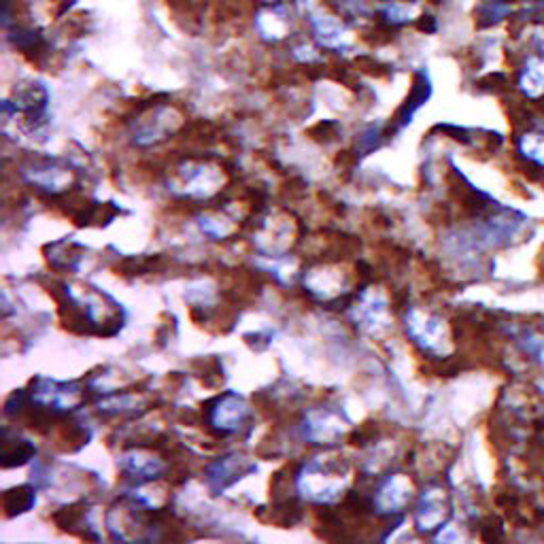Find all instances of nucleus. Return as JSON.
<instances>
[{
	"instance_id": "nucleus-1",
	"label": "nucleus",
	"mask_w": 544,
	"mask_h": 544,
	"mask_svg": "<svg viewBox=\"0 0 544 544\" xmlns=\"http://www.w3.org/2000/svg\"><path fill=\"white\" fill-rule=\"evenodd\" d=\"M347 466H340V462H315L304 464V468L296 476L298 491L306 500L315 504H332L340 498V491L345 489Z\"/></svg>"
},
{
	"instance_id": "nucleus-2",
	"label": "nucleus",
	"mask_w": 544,
	"mask_h": 544,
	"mask_svg": "<svg viewBox=\"0 0 544 544\" xmlns=\"http://www.w3.org/2000/svg\"><path fill=\"white\" fill-rule=\"evenodd\" d=\"M510 56H513V88L519 100L540 107L544 102V58L523 47H515Z\"/></svg>"
},
{
	"instance_id": "nucleus-3",
	"label": "nucleus",
	"mask_w": 544,
	"mask_h": 544,
	"mask_svg": "<svg viewBox=\"0 0 544 544\" xmlns=\"http://www.w3.org/2000/svg\"><path fill=\"white\" fill-rule=\"evenodd\" d=\"M249 413L251 408L241 396L224 394L213 400L209 406V425L219 436H228L243 428Z\"/></svg>"
},
{
	"instance_id": "nucleus-4",
	"label": "nucleus",
	"mask_w": 544,
	"mask_h": 544,
	"mask_svg": "<svg viewBox=\"0 0 544 544\" xmlns=\"http://www.w3.org/2000/svg\"><path fill=\"white\" fill-rule=\"evenodd\" d=\"M255 464L249 462V457L243 453H230L226 457L217 459V462L209 468V485L213 491H224L238 479H243L245 474L253 472Z\"/></svg>"
},
{
	"instance_id": "nucleus-5",
	"label": "nucleus",
	"mask_w": 544,
	"mask_h": 544,
	"mask_svg": "<svg viewBox=\"0 0 544 544\" xmlns=\"http://www.w3.org/2000/svg\"><path fill=\"white\" fill-rule=\"evenodd\" d=\"M519 0H481L476 7V26L481 30H493L500 26L513 28L517 20Z\"/></svg>"
},
{
	"instance_id": "nucleus-6",
	"label": "nucleus",
	"mask_w": 544,
	"mask_h": 544,
	"mask_svg": "<svg viewBox=\"0 0 544 544\" xmlns=\"http://www.w3.org/2000/svg\"><path fill=\"white\" fill-rule=\"evenodd\" d=\"M119 464H122V470L128 474V479H134L136 483L160 479L166 470L162 457L153 455V451H147L143 447L126 453Z\"/></svg>"
},
{
	"instance_id": "nucleus-7",
	"label": "nucleus",
	"mask_w": 544,
	"mask_h": 544,
	"mask_svg": "<svg viewBox=\"0 0 544 544\" xmlns=\"http://www.w3.org/2000/svg\"><path fill=\"white\" fill-rule=\"evenodd\" d=\"M413 498V485L402 474L391 476V479L379 489L377 498L374 500V506L379 508V513L383 515H396L402 513V508L411 502Z\"/></svg>"
},
{
	"instance_id": "nucleus-8",
	"label": "nucleus",
	"mask_w": 544,
	"mask_h": 544,
	"mask_svg": "<svg viewBox=\"0 0 544 544\" xmlns=\"http://www.w3.org/2000/svg\"><path fill=\"white\" fill-rule=\"evenodd\" d=\"M345 425L340 421L338 415L330 413V411H319V413H311L306 417V425L304 432L309 436V440H313L315 445H334L336 440H340L345 436Z\"/></svg>"
},
{
	"instance_id": "nucleus-9",
	"label": "nucleus",
	"mask_w": 544,
	"mask_h": 544,
	"mask_svg": "<svg viewBox=\"0 0 544 544\" xmlns=\"http://www.w3.org/2000/svg\"><path fill=\"white\" fill-rule=\"evenodd\" d=\"M447 519V502L440 489H430L421 496L419 513H417V527L419 532H432Z\"/></svg>"
},
{
	"instance_id": "nucleus-10",
	"label": "nucleus",
	"mask_w": 544,
	"mask_h": 544,
	"mask_svg": "<svg viewBox=\"0 0 544 544\" xmlns=\"http://www.w3.org/2000/svg\"><path fill=\"white\" fill-rule=\"evenodd\" d=\"M34 453H37V449L32 447L30 440L20 438V436L11 438L9 430H5V434H3V455H0V459H3V468L24 466L34 457Z\"/></svg>"
},
{
	"instance_id": "nucleus-11",
	"label": "nucleus",
	"mask_w": 544,
	"mask_h": 544,
	"mask_svg": "<svg viewBox=\"0 0 544 544\" xmlns=\"http://www.w3.org/2000/svg\"><path fill=\"white\" fill-rule=\"evenodd\" d=\"M49 255L47 260L49 264L54 266L56 270H77L79 266V260L83 258V249L73 243V241H58V243H51L47 245L45 249Z\"/></svg>"
},
{
	"instance_id": "nucleus-12",
	"label": "nucleus",
	"mask_w": 544,
	"mask_h": 544,
	"mask_svg": "<svg viewBox=\"0 0 544 544\" xmlns=\"http://www.w3.org/2000/svg\"><path fill=\"white\" fill-rule=\"evenodd\" d=\"M37 502V491L30 485H20L15 489H9L3 496V510L5 517H15V515H24Z\"/></svg>"
},
{
	"instance_id": "nucleus-13",
	"label": "nucleus",
	"mask_w": 544,
	"mask_h": 544,
	"mask_svg": "<svg viewBox=\"0 0 544 544\" xmlns=\"http://www.w3.org/2000/svg\"><path fill=\"white\" fill-rule=\"evenodd\" d=\"M513 30V39L517 41V47L530 49L534 54L544 58V24H534V26H519V28H510Z\"/></svg>"
}]
</instances>
